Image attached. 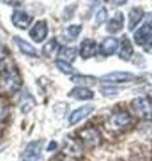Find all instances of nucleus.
Here are the masks:
<instances>
[{
  "instance_id": "obj_11",
  "label": "nucleus",
  "mask_w": 152,
  "mask_h": 161,
  "mask_svg": "<svg viewBox=\"0 0 152 161\" xmlns=\"http://www.w3.org/2000/svg\"><path fill=\"white\" fill-rule=\"evenodd\" d=\"M135 78L134 74L131 73H123V71H115V73H109L104 77H101V79L105 82H116V83H121V82H129Z\"/></svg>"
},
{
  "instance_id": "obj_19",
  "label": "nucleus",
  "mask_w": 152,
  "mask_h": 161,
  "mask_svg": "<svg viewBox=\"0 0 152 161\" xmlns=\"http://www.w3.org/2000/svg\"><path fill=\"white\" fill-rule=\"evenodd\" d=\"M76 55H78V50L75 47H63L62 50H59V54L58 57L60 60H64V62H73Z\"/></svg>"
},
{
  "instance_id": "obj_20",
  "label": "nucleus",
  "mask_w": 152,
  "mask_h": 161,
  "mask_svg": "<svg viewBox=\"0 0 152 161\" xmlns=\"http://www.w3.org/2000/svg\"><path fill=\"white\" fill-rule=\"evenodd\" d=\"M33 108H35V98L29 93L25 92L23 94L22 99H20V109H22L23 113H28Z\"/></svg>"
},
{
  "instance_id": "obj_1",
  "label": "nucleus",
  "mask_w": 152,
  "mask_h": 161,
  "mask_svg": "<svg viewBox=\"0 0 152 161\" xmlns=\"http://www.w3.org/2000/svg\"><path fill=\"white\" fill-rule=\"evenodd\" d=\"M20 86H22V78L16 67L9 62H3V66L0 67V90L3 93L12 94L18 92Z\"/></svg>"
},
{
  "instance_id": "obj_22",
  "label": "nucleus",
  "mask_w": 152,
  "mask_h": 161,
  "mask_svg": "<svg viewBox=\"0 0 152 161\" xmlns=\"http://www.w3.org/2000/svg\"><path fill=\"white\" fill-rule=\"evenodd\" d=\"M55 64H56V67H58L62 73H64V74H69V75H71V74H73V73H75V69L71 66L68 62H64V60L58 59L56 62H55Z\"/></svg>"
},
{
  "instance_id": "obj_17",
  "label": "nucleus",
  "mask_w": 152,
  "mask_h": 161,
  "mask_svg": "<svg viewBox=\"0 0 152 161\" xmlns=\"http://www.w3.org/2000/svg\"><path fill=\"white\" fill-rule=\"evenodd\" d=\"M13 40H15V43L18 44V47L20 48V51L24 53L25 55H29V57H36V55H38L36 48H35L32 44H29L28 42L23 40L20 36H15Z\"/></svg>"
},
{
  "instance_id": "obj_14",
  "label": "nucleus",
  "mask_w": 152,
  "mask_h": 161,
  "mask_svg": "<svg viewBox=\"0 0 152 161\" xmlns=\"http://www.w3.org/2000/svg\"><path fill=\"white\" fill-rule=\"evenodd\" d=\"M143 16H144V12L140 7H135V8L131 9L129 14H128V30L134 31L135 27L138 26L140 23V20L143 19Z\"/></svg>"
},
{
  "instance_id": "obj_29",
  "label": "nucleus",
  "mask_w": 152,
  "mask_h": 161,
  "mask_svg": "<svg viewBox=\"0 0 152 161\" xmlns=\"http://www.w3.org/2000/svg\"><path fill=\"white\" fill-rule=\"evenodd\" d=\"M145 22H148L149 24H152V11L147 14V19H145Z\"/></svg>"
},
{
  "instance_id": "obj_28",
  "label": "nucleus",
  "mask_w": 152,
  "mask_h": 161,
  "mask_svg": "<svg viewBox=\"0 0 152 161\" xmlns=\"http://www.w3.org/2000/svg\"><path fill=\"white\" fill-rule=\"evenodd\" d=\"M111 2H112L115 6H123V4L127 2V0H111Z\"/></svg>"
},
{
  "instance_id": "obj_4",
  "label": "nucleus",
  "mask_w": 152,
  "mask_h": 161,
  "mask_svg": "<svg viewBox=\"0 0 152 161\" xmlns=\"http://www.w3.org/2000/svg\"><path fill=\"white\" fill-rule=\"evenodd\" d=\"M42 154V145L40 141H32L27 145L23 153V161H39Z\"/></svg>"
},
{
  "instance_id": "obj_24",
  "label": "nucleus",
  "mask_w": 152,
  "mask_h": 161,
  "mask_svg": "<svg viewBox=\"0 0 152 161\" xmlns=\"http://www.w3.org/2000/svg\"><path fill=\"white\" fill-rule=\"evenodd\" d=\"M80 32H82V26H79V24H72V26H69L67 28V34L71 39H75L76 36H79Z\"/></svg>"
},
{
  "instance_id": "obj_16",
  "label": "nucleus",
  "mask_w": 152,
  "mask_h": 161,
  "mask_svg": "<svg viewBox=\"0 0 152 161\" xmlns=\"http://www.w3.org/2000/svg\"><path fill=\"white\" fill-rule=\"evenodd\" d=\"M69 97H72L75 99H91V98H94V92L92 90H89L87 89L85 86H78V87H75L72 89L69 92Z\"/></svg>"
},
{
  "instance_id": "obj_18",
  "label": "nucleus",
  "mask_w": 152,
  "mask_h": 161,
  "mask_svg": "<svg viewBox=\"0 0 152 161\" xmlns=\"http://www.w3.org/2000/svg\"><path fill=\"white\" fill-rule=\"evenodd\" d=\"M63 152L68 156H72V157H80V154H82L80 142H78L76 140H68V142L65 144Z\"/></svg>"
},
{
  "instance_id": "obj_6",
  "label": "nucleus",
  "mask_w": 152,
  "mask_h": 161,
  "mask_svg": "<svg viewBox=\"0 0 152 161\" xmlns=\"http://www.w3.org/2000/svg\"><path fill=\"white\" fill-rule=\"evenodd\" d=\"M152 35V24H149L148 22H145L143 26L139 27L134 34V39L135 43L139 44V46H143L145 44V42L148 40V38Z\"/></svg>"
},
{
  "instance_id": "obj_13",
  "label": "nucleus",
  "mask_w": 152,
  "mask_h": 161,
  "mask_svg": "<svg viewBox=\"0 0 152 161\" xmlns=\"http://www.w3.org/2000/svg\"><path fill=\"white\" fill-rule=\"evenodd\" d=\"M124 27V16L121 12H118L108 22L107 24V31L111 32V34H116V32H120L121 30Z\"/></svg>"
},
{
  "instance_id": "obj_27",
  "label": "nucleus",
  "mask_w": 152,
  "mask_h": 161,
  "mask_svg": "<svg viewBox=\"0 0 152 161\" xmlns=\"http://www.w3.org/2000/svg\"><path fill=\"white\" fill-rule=\"evenodd\" d=\"M144 50H145V51H148V53H151L152 51V35H151V36L148 38V40H147V42H145V44H144Z\"/></svg>"
},
{
  "instance_id": "obj_9",
  "label": "nucleus",
  "mask_w": 152,
  "mask_h": 161,
  "mask_svg": "<svg viewBox=\"0 0 152 161\" xmlns=\"http://www.w3.org/2000/svg\"><path fill=\"white\" fill-rule=\"evenodd\" d=\"M92 112H94L92 105H85V106H82V108L73 110V112L71 113V115H69V124L75 125V124L80 122V121L84 119L85 117H88Z\"/></svg>"
},
{
  "instance_id": "obj_12",
  "label": "nucleus",
  "mask_w": 152,
  "mask_h": 161,
  "mask_svg": "<svg viewBox=\"0 0 152 161\" xmlns=\"http://www.w3.org/2000/svg\"><path fill=\"white\" fill-rule=\"evenodd\" d=\"M118 46H119V42L116 38H112V36L105 38L100 44V54L104 55V57L114 55L115 51L118 50Z\"/></svg>"
},
{
  "instance_id": "obj_5",
  "label": "nucleus",
  "mask_w": 152,
  "mask_h": 161,
  "mask_svg": "<svg viewBox=\"0 0 152 161\" xmlns=\"http://www.w3.org/2000/svg\"><path fill=\"white\" fill-rule=\"evenodd\" d=\"M80 138H82L83 142L87 145V147H98L100 144V134L96 129L94 128H88V129H84L82 133H80Z\"/></svg>"
},
{
  "instance_id": "obj_21",
  "label": "nucleus",
  "mask_w": 152,
  "mask_h": 161,
  "mask_svg": "<svg viewBox=\"0 0 152 161\" xmlns=\"http://www.w3.org/2000/svg\"><path fill=\"white\" fill-rule=\"evenodd\" d=\"M43 53L45 57L48 58H52L55 57L56 54H59V44H58V40L56 39H51L49 42H47V44L43 47Z\"/></svg>"
},
{
  "instance_id": "obj_32",
  "label": "nucleus",
  "mask_w": 152,
  "mask_h": 161,
  "mask_svg": "<svg viewBox=\"0 0 152 161\" xmlns=\"http://www.w3.org/2000/svg\"><path fill=\"white\" fill-rule=\"evenodd\" d=\"M53 148H55V142H51V147H49L48 149L51 150V149H53Z\"/></svg>"
},
{
  "instance_id": "obj_25",
  "label": "nucleus",
  "mask_w": 152,
  "mask_h": 161,
  "mask_svg": "<svg viewBox=\"0 0 152 161\" xmlns=\"http://www.w3.org/2000/svg\"><path fill=\"white\" fill-rule=\"evenodd\" d=\"M107 15H108V12H107V9L105 8H100L99 9V12L96 14V26H100V24H103L105 20H107Z\"/></svg>"
},
{
  "instance_id": "obj_3",
  "label": "nucleus",
  "mask_w": 152,
  "mask_h": 161,
  "mask_svg": "<svg viewBox=\"0 0 152 161\" xmlns=\"http://www.w3.org/2000/svg\"><path fill=\"white\" fill-rule=\"evenodd\" d=\"M47 34H48V26H47V22L44 20H39L33 24V27L29 30V36H31L36 43H40L47 38Z\"/></svg>"
},
{
  "instance_id": "obj_10",
  "label": "nucleus",
  "mask_w": 152,
  "mask_h": 161,
  "mask_svg": "<svg viewBox=\"0 0 152 161\" xmlns=\"http://www.w3.org/2000/svg\"><path fill=\"white\" fill-rule=\"evenodd\" d=\"M96 50H98V44L94 39H84L80 44V57L83 59H88L96 54Z\"/></svg>"
},
{
  "instance_id": "obj_15",
  "label": "nucleus",
  "mask_w": 152,
  "mask_h": 161,
  "mask_svg": "<svg viewBox=\"0 0 152 161\" xmlns=\"http://www.w3.org/2000/svg\"><path fill=\"white\" fill-rule=\"evenodd\" d=\"M134 54V48H132V44H131L129 39L124 36L123 39H121L120 42V47H119V57L120 59L123 60H129L131 57H132Z\"/></svg>"
},
{
  "instance_id": "obj_2",
  "label": "nucleus",
  "mask_w": 152,
  "mask_h": 161,
  "mask_svg": "<svg viewBox=\"0 0 152 161\" xmlns=\"http://www.w3.org/2000/svg\"><path fill=\"white\" fill-rule=\"evenodd\" d=\"M132 108L136 113H138L139 117L149 119L152 117V108L148 99L145 98H136L132 102Z\"/></svg>"
},
{
  "instance_id": "obj_26",
  "label": "nucleus",
  "mask_w": 152,
  "mask_h": 161,
  "mask_svg": "<svg viewBox=\"0 0 152 161\" xmlns=\"http://www.w3.org/2000/svg\"><path fill=\"white\" fill-rule=\"evenodd\" d=\"M100 92L103 95H105V97H111V95H116L119 93V89L118 87H114V86H104L100 89Z\"/></svg>"
},
{
  "instance_id": "obj_31",
  "label": "nucleus",
  "mask_w": 152,
  "mask_h": 161,
  "mask_svg": "<svg viewBox=\"0 0 152 161\" xmlns=\"http://www.w3.org/2000/svg\"><path fill=\"white\" fill-rule=\"evenodd\" d=\"M2 2H4V3H7V4H12L15 0H2Z\"/></svg>"
},
{
  "instance_id": "obj_23",
  "label": "nucleus",
  "mask_w": 152,
  "mask_h": 161,
  "mask_svg": "<svg viewBox=\"0 0 152 161\" xmlns=\"http://www.w3.org/2000/svg\"><path fill=\"white\" fill-rule=\"evenodd\" d=\"M72 82L80 83L82 86H84V85H94L95 78L94 77H87V75H76V77H72Z\"/></svg>"
},
{
  "instance_id": "obj_7",
  "label": "nucleus",
  "mask_w": 152,
  "mask_h": 161,
  "mask_svg": "<svg viewBox=\"0 0 152 161\" xmlns=\"http://www.w3.org/2000/svg\"><path fill=\"white\" fill-rule=\"evenodd\" d=\"M131 122V117L127 112H119V113H115L114 115H111V118L108 121L109 126L112 129H121L127 126Z\"/></svg>"
},
{
  "instance_id": "obj_8",
  "label": "nucleus",
  "mask_w": 152,
  "mask_h": 161,
  "mask_svg": "<svg viewBox=\"0 0 152 161\" xmlns=\"http://www.w3.org/2000/svg\"><path fill=\"white\" fill-rule=\"evenodd\" d=\"M31 22H32V16L24 11H15L12 15V23L15 24V27L20 30H25L31 24Z\"/></svg>"
},
{
  "instance_id": "obj_30",
  "label": "nucleus",
  "mask_w": 152,
  "mask_h": 161,
  "mask_svg": "<svg viewBox=\"0 0 152 161\" xmlns=\"http://www.w3.org/2000/svg\"><path fill=\"white\" fill-rule=\"evenodd\" d=\"M0 59H4V47L0 46Z\"/></svg>"
}]
</instances>
